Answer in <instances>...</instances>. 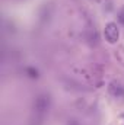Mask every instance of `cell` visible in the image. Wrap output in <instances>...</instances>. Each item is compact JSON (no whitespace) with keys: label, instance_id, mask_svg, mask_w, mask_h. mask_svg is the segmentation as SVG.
Returning a JSON list of instances; mask_svg holds the SVG:
<instances>
[{"label":"cell","instance_id":"1","mask_svg":"<svg viewBox=\"0 0 124 125\" xmlns=\"http://www.w3.org/2000/svg\"><path fill=\"white\" fill-rule=\"evenodd\" d=\"M104 35H105V39L110 42V44H114L117 42L118 36H120V31H118V26L114 23V22H110L105 29H104Z\"/></svg>","mask_w":124,"mask_h":125}]
</instances>
